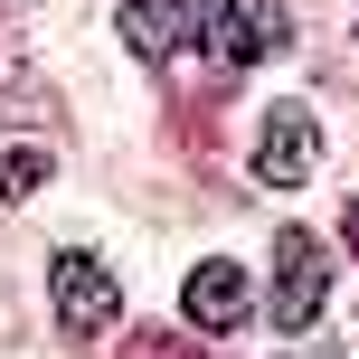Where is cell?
I'll list each match as a JSON object with an SVG mask.
<instances>
[{
  "label": "cell",
  "instance_id": "277c9868",
  "mask_svg": "<svg viewBox=\"0 0 359 359\" xmlns=\"http://www.w3.org/2000/svg\"><path fill=\"white\" fill-rule=\"evenodd\" d=\"M312 161H322V123H312V104H274L265 133H255V180H265V189H303Z\"/></svg>",
  "mask_w": 359,
  "mask_h": 359
},
{
  "label": "cell",
  "instance_id": "8992f818",
  "mask_svg": "<svg viewBox=\"0 0 359 359\" xmlns=\"http://www.w3.org/2000/svg\"><path fill=\"white\" fill-rule=\"evenodd\" d=\"M246 293H255V284H246V265H227V255H208V265H198L189 284H180V312H189L198 331H227L236 312H246Z\"/></svg>",
  "mask_w": 359,
  "mask_h": 359
},
{
  "label": "cell",
  "instance_id": "5b68a950",
  "mask_svg": "<svg viewBox=\"0 0 359 359\" xmlns=\"http://www.w3.org/2000/svg\"><path fill=\"white\" fill-rule=\"evenodd\" d=\"M114 29H123L133 57H151V67H161V57H180V48L198 38V0H133Z\"/></svg>",
  "mask_w": 359,
  "mask_h": 359
},
{
  "label": "cell",
  "instance_id": "3957f363",
  "mask_svg": "<svg viewBox=\"0 0 359 359\" xmlns=\"http://www.w3.org/2000/svg\"><path fill=\"white\" fill-rule=\"evenodd\" d=\"M198 29H208L217 67H255L284 48V0H217V10H198Z\"/></svg>",
  "mask_w": 359,
  "mask_h": 359
},
{
  "label": "cell",
  "instance_id": "9c48e42d",
  "mask_svg": "<svg viewBox=\"0 0 359 359\" xmlns=\"http://www.w3.org/2000/svg\"><path fill=\"white\" fill-rule=\"evenodd\" d=\"M341 246L359 255V198H350V208H341Z\"/></svg>",
  "mask_w": 359,
  "mask_h": 359
},
{
  "label": "cell",
  "instance_id": "6da1fadb",
  "mask_svg": "<svg viewBox=\"0 0 359 359\" xmlns=\"http://www.w3.org/2000/svg\"><path fill=\"white\" fill-rule=\"evenodd\" d=\"M322 293H331V255L312 227H284L274 236V322L284 331H312L322 322Z\"/></svg>",
  "mask_w": 359,
  "mask_h": 359
},
{
  "label": "cell",
  "instance_id": "7a4b0ae2",
  "mask_svg": "<svg viewBox=\"0 0 359 359\" xmlns=\"http://www.w3.org/2000/svg\"><path fill=\"white\" fill-rule=\"evenodd\" d=\"M48 293H57V322L76 331V341H95V331H114V312H123V293H114V274L95 265L86 246H67L48 265Z\"/></svg>",
  "mask_w": 359,
  "mask_h": 359
},
{
  "label": "cell",
  "instance_id": "52a82bcc",
  "mask_svg": "<svg viewBox=\"0 0 359 359\" xmlns=\"http://www.w3.org/2000/svg\"><path fill=\"white\" fill-rule=\"evenodd\" d=\"M48 180H57V151H0V198H38V189H48Z\"/></svg>",
  "mask_w": 359,
  "mask_h": 359
},
{
  "label": "cell",
  "instance_id": "ba28073f",
  "mask_svg": "<svg viewBox=\"0 0 359 359\" xmlns=\"http://www.w3.org/2000/svg\"><path fill=\"white\" fill-rule=\"evenodd\" d=\"M133 359H198V350H180V341H151V331H142V341H133Z\"/></svg>",
  "mask_w": 359,
  "mask_h": 359
}]
</instances>
